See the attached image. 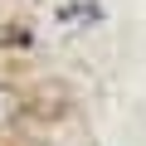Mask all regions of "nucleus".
<instances>
[{
    "instance_id": "1",
    "label": "nucleus",
    "mask_w": 146,
    "mask_h": 146,
    "mask_svg": "<svg viewBox=\"0 0 146 146\" xmlns=\"http://www.w3.org/2000/svg\"><path fill=\"white\" fill-rule=\"evenodd\" d=\"M10 112H15V93H10V88H0V122H5Z\"/></svg>"
}]
</instances>
